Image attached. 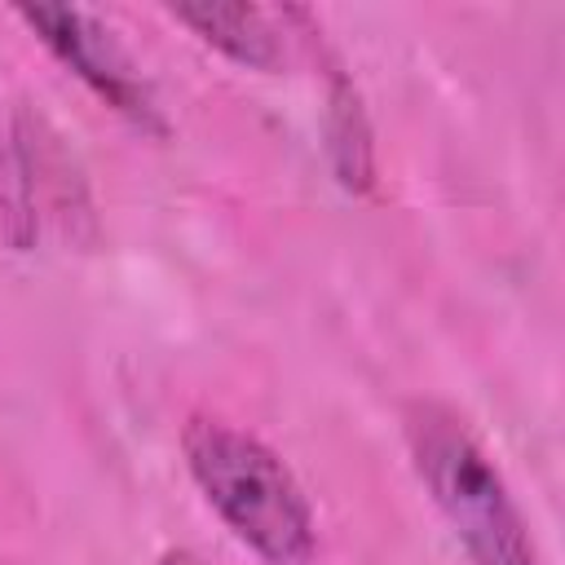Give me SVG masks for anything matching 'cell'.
I'll use <instances>...</instances> for the list:
<instances>
[{"mask_svg": "<svg viewBox=\"0 0 565 565\" xmlns=\"http://www.w3.org/2000/svg\"><path fill=\"white\" fill-rule=\"evenodd\" d=\"M181 459L203 503L265 565H309L318 552V516L287 459L256 433L194 415L181 428Z\"/></svg>", "mask_w": 565, "mask_h": 565, "instance_id": "cell-1", "label": "cell"}, {"mask_svg": "<svg viewBox=\"0 0 565 565\" xmlns=\"http://www.w3.org/2000/svg\"><path fill=\"white\" fill-rule=\"evenodd\" d=\"M168 18L190 26L207 49L252 71H278L287 62V44L313 22V13L296 4H168Z\"/></svg>", "mask_w": 565, "mask_h": 565, "instance_id": "cell-4", "label": "cell"}, {"mask_svg": "<svg viewBox=\"0 0 565 565\" xmlns=\"http://www.w3.org/2000/svg\"><path fill=\"white\" fill-rule=\"evenodd\" d=\"M406 455L468 565H543L530 521L468 419L446 402H411L402 415Z\"/></svg>", "mask_w": 565, "mask_h": 565, "instance_id": "cell-2", "label": "cell"}, {"mask_svg": "<svg viewBox=\"0 0 565 565\" xmlns=\"http://www.w3.org/2000/svg\"><path fill=\"white\" fill-rule=\"evenodd\" d=\"M159 565H203V561H199L190 547H168V552L159 556Z\"/></svg>", "mask_w": 565, "mask_h": 565, "instance_id": "cell-6", "label": "cell"}, {"mask_svg": "<svg viewBox=\"0 0 565 565\" xmlns=\"http://www.w3.org/2000/svg\"><path fill=\"white\" fill-rule=\"evenodd\" d=\"M327 154L344 190L366 194L375 185V146H371V124L362 110V97L349 75H331L327 88Z\"/></svg>", "mask_w": 565, "mask_h": 565, "instance_id": "cell-5", "label": "cell"}, {"mask_svg": "<svg viewBox=\"0 0 565 565\" xmlns=\"http://www.w3.org/2000/svg\"><path fill=\"white\" fill-rule=\"evenodd\" d=\"M13 13L119 119H128L132 128H141L150 137L168 132L154 84L146 79L137 57L119 44V35L102 18H93L88 9H75V4H18Z\"/></svg>", "mask_w": 565, "mask_h": 565, "instance_id": "cell-3", "label": "cell"}]
</instances>
